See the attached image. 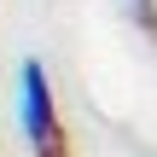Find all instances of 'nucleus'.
I'll use <instances>...</instances> for the list:
<instances>
[{
  "label": "nucleus",
  "mask_w": 157,
  "mask_h": 157,
  "mask_svg": "<svg viewBox=\"0 0 157 157\" xmlns=\"http://www.w3.org/2000/svg\"><path fill=\"white\" fill-rule=\"evenodd\" d=\"M17 128L35 157H64V122H58V99H52L41 58H23L17 70Z\"/></svg>",
  "instance_id": "nucleus-1"
},
{
  "label": "nucleus",
  "mask_w": 157,
  "mask_h": 157,
  "mask_svg": "<svg viewBox=\"0 0 157 157\" xmlns=\"http://www.w3.org/2000/svg\"><path fill=\"white\" fill-rule=\"evenodd\" d=\"M134 6V17H140V29H157V0H128Z\"/></svg>",
  "instance_id": "nucleus-2"
}]
</instances>
